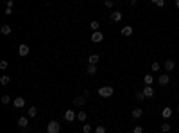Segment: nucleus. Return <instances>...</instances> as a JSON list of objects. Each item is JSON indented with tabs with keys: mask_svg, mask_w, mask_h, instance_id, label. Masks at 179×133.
I'll list each match as a JSON object with an SVG mask.
<instances>
[{
	"mask_svg": "<svg viewBox=\"0 0 179 133\" xmlns=\"http://www.w3.org/2000/svg\"><path fill=\"white\" fill-rule=\"evenodd\" d=\"M156 6H158V7H165V0H160V2H158Z\"/></svg>",
	"mask_w": 179,
	"mask_h": 133,
	"instance_id": "32",
	"label": "nucleus"
},
{
	"mask_svg": "<svg viewBox=\"0 0 179 133\" xmlns=\"http://www.w3.org/2000/svg\"><path fill=\"white\" fill-rule=\"evenodd\" d=\"M95 133H106V128H104V126H97V128H95Z\"/></svg>",
	"mask_w": 179,
	"mask_h": 133,
	"instance_id": "28",
	"label": "nucleus"
},
{
	"mask_svg": "<svg viewBox=\"0 0 179 133\" xmlns=\"http://www.w3.org/2000/svg\"><path fill=\"white\" fill-rule=\"evenodd\" d=\"M131 115H133V119H140V117L143 115V110H140V108H134V110L131 111Z\"/></svg>",
	"mask_w": 179,
	"mask_h": 133,
	"instance_id": "14",
	"label": "nucleus"
},
{
	"mask_svg": "<svg viewBox=\"0 0 179 133\" xmlns=\"http://www.w3.org/2000/svg\"><path fill=\"white\" fill-rule=\"evenodd\" d=\"M0 33H2V34H11V25H7V24H4L2 27H0Z\"/></svg>",
	"mask_w": 179,
	"mask_h": 133,
	"instance_id": "18",
	"label": "nucleus"
},
{
	"mask_svg": "<svg viewBox=\"0 0 179 133\" xmlns=\"http://www.w3.org/2000/svg\"><path fill=\"white\" fill-rule=\"evenodd\" d=\"M9 81H11V77H9V76H2V77H0V83H2V85H7Z\"/></svg>",
	"mask_w": 179,
	"mask_h": 133,
	"instance_id": "25",
	"label": "nucleus"
},
{
	"mask_svg": "<svg viewBox=\"0 0 179 133\" xmlns=\"http://www.w3.org/2000/svg\"><path fill=\"white\" fill-rule=\"evenodd\" d=\"M158 83H160L161 86H167L168 83H170V77H168V74H161L160 77H158Z\"/></svg>",
	"mask_w": 179,
	"mask_h": 133,
	"instance_id": "6",
	"label": "nucleus"
},
{
	"mask_svg": "<svg viewBox=\"0 0 179 133\" xmlns=\"http://www.w3.org/2000/svg\"><path fill=\"white\" fill-rule=\"evenodd\" d=\"M11 13H13V9H11V7H6V15L9 16V15H11Z\"/></svg>",
	"mask_w": 179,
	"mask_h": 133,
	"instance_id": "33",
	"label": "nucleus"
},
{
	"mask_svg": "<svg viewBox=\"0 0 179 133\" xmlns=\"http://www.w3.org/2000/svg\"><path fill=\"white\" fill-rule=\"evenodd\" d=\"M163 67H165V70H167V72H172V70L176 68V61H174V59H167Z\"/></svg>",
	"mask_w": 179,
	"mask_h": 133,
	"instance_id": "7",
	"label": "nucleus"
},
{
	"mask_svg": "<svg viewBox=\"0 0 179 133\" xmlns=\"http://www.w3.org/2000/svg\"><path fill=\"white\" fill-rule=\"evenodd\" d=\"M104 40V34L100 33V31H93V34H91V42L93 43H100Z\"/></svg>",
	"mask_w": 179,
	"mask_h": 133,
	"instance_id": "3",
	"label": "nucleus"
},
{
	"mask_svg": "<svg viewBox=\"0 0 179 133\" xmlns=\"http://www.w3.org/2000/svg\"><path fill=\"white\" fill-rule=\"evenodd\" d=\"M90 27H91L93 31H99V27H100V24L97 22V20H93V22H90Z\"/></svg>",
	"mask_w": 179,
	"mask_h": 133,
	"instance_id": "22",
	"label": "nucleus"
},
{
	"mask_svg": "<svg viewBox=\"0 0 179 133\" xmlns=\"http://www.w3.org/2000/svg\"><path fill=\"white\" fill-rule=\"evenodd\" d=\"M151 2H152V4H158V2H160V0H151Z\"/></svg>",
	"mask_w": 179,
	"mask_h": 133,
	"instance_id": "36",
	"label": "nucleus"
},
{
	"mask_svg": "<svg viewBox=\"0 0 179 133\" xmlns=\"http://www.w3.org/2000/svg\"><path fill=\"white\" fill-rule=\"evenodd\" d=\"M176 7H177V9H179V0H176Z\"/></svg>",
	"mask_w": 179,
	"mask_h": 133,
	"instance_id": "35",
	"label": "nucleus"
},
{
	"mask_svg": "<svg viewBox=\"0 0 179 133\" xmlns=\"http://www.w3.org/2000/svg\"><path fill=\"white\" fill-rule=\"evenodd\" d=\"M27 115H29V117H36V115H38V108H36V106H30V108L27 110Z\"/></svg>",
	"mask_w": 179,
	"mask_h": 133,
	"instance_id": "19",
	"label": "nucleus"
},
{
	"mask_svg": "<svg viewBox=\"0 0 179 133\" xmlns=\"http://www.w3.org/2000/svg\"><path fill=\"white\" fill-rule=\"evenodd\" d=\"M172 114H174V110H172L170 106H167V108H163V110H161V117H163V119H170V117H172Z\"/></svg>",
	"mask_w": 179,
	"mask_h": 133,
	"instance_id": "8",
	"label": "nucleus"
},
{
	"mask_svg": "<svg viewBox=\"0 0 179 133\" xmlns=\"http://www.w3.org/2000/svg\"><path fill=\"white\" fill-rule=\"evenodd\" d=\"M73 104H75V106H84V104H86V97H84V95L75 97V99H73Z\"/></svg>",
	"mask_w": 179,
	"mask_h": 133,
	"instance_id": "9",
	"label": "nucleus"
},
{
	"mask_svg": "<svg viewBox=\"0 0 179 133\" xmlns=\"http://www.w3.org/2000/svg\"><path fill=\"white\" fill-rule=\"evenodd\" d=\"M120 33H122L124 36H131V34H133V27H131V25H125V27H122Z\"/></svg>",
	"mask_w": 179,
	"mask_h": 133,
	"instance_id": "13",
	"label": "nucleus"
},
{
	"mask_svg": "<svg viewBox=\"0 0 179 133\" xmlns=\"http://www.w3.org/2000/svg\"><path fill=\"white\" fill-rule=\"evenodd\" d=\"M106 6H108V7H113V0H106Z\"/></svg>",
	"mask_w": 179,
	"mask_h": 133,
	"instance_id": "34",
	"label": "nucleus"
},
{
	"mask_svg": "<svg viewBox=\"0 0 179 133\" xmlns=\"http://www.w3.org/2000/svg\"><path fill=\"white\" fill-rule=\"evenodd\" d=\"M136 99H138V101H143V99H145V95H143V92H138V94H136Z\"/></svg>",
	"mask_w": 179,
	"mask_h": 133,
	"instance_id": "30",
	"label": "nucleus"
},
{
	"mask_svg": "<svg viewBox=\"0 0 179 133\" xmlns=\"http://www.w3.org/2000/svg\"><path fill=\"white\" fill-rule=\"evenodd\" d=\"M59 131H61V126L57 120H50L47 124V133H59Z\"/></svg>",
	"mask_w": 179,
	"mask_h": 133,
	"instance_id": "1",
	"label": "nucleus"
},
{
	"mask_svg": "<svg viewBox=\"0 0 179 133\" xmlns=\"http://www.w3.org/2000/svg\"><path fill=\"white\" fill-rule=\"evenodd\" d=\"M143 83H145V85H149V86H151V85L154 83V77H152L151 74H147V76L143 77Z\"/></svg>",
	"mask_w": 179,
	"mask_h": 133,
	"instance_id": "20",
	"label": "nucleus"
},
{
	"mask_svg": "<svg viewBox=\"0 0 179 133\" xmlns=\"http://www.w3.org/2000/svg\"><path fill=\"white\" fill-rule=\"evenodd\" d=\"M133 133H143V128H142V126H134Z\"/></svg>",
	"mask_w": 179,
	"mask_h": 133,
	"instance_id": "29",
	"label": "nucleus"
},
{
	"mask_svg": "<svg viewBox=\"0 0 179 133\" xmlns=\"http://www.w3.org/2000/svg\"><path fill=\"white\" fill-rule=\"evenodd\" d=\"M7 67H9V63H7L6 59H2V61H0V68H2V70H6Z\"/></svg>",
	"mask_w": 179,
	"mask_h": 133,
	"instance_id": "27",
	"label": "nucleus"
},
{
	"mask_svg": "<svg viewBox=\"0 0 179 133\" xmlns=\"http://www.w3.org/2000/svg\"><path fill=\"white\" fill-rule=\"evenodd\" d=\"M177 111H179V106H177Z\"/></svg>",
	"mask_w": 179,
	"mask_h": 133,
	"instance_id": "37",
	"label": "nucleus"
},
{
	"mask_svg": "<svg viewBox=\"0 0 179 133\" xmlns=\"http://www.w3.org/2000/svg\"><path fill=\"white\" fill-rule=\"evenodd\" d=\"M161 131L168 133V131H170V124H168V122H163V124H161Z\"/></svg>",
	"mask_w": 179,
	"mask_h": 133,
	"instance_id": "23",
	"label": "nucleus"
},
{
	"mask_svg": "<svg viewBox=\"0 0 179 133\" xmlns=\"http://www.w3.org/2000/svg\"><path fill=\"white\" fill-rule=\"evenodd\" d=\"M77 119V114L73 110H66L65 111V120H68V122H72V120H75Z\"/></svg>",
	"mask_w": 179,
	"mask_h": 133,
	"instance_id": "5",
	"label": "nucleus"
},
{
	"mask_svg": "<svg viewBox=\"0 0 179 133\" xmlns=\"http://www.w3.org/2000/svg\"><path fill=\"white\" fill-rule=\"evenodd\" d=\"M111 20H113V22H120V20H122V13L120 11H113L111 13Z\"/></svg>",
	"mask_w": 179,
	"mask_h": 133,
	"instance_id": "17",
	"label": "nucleus"
},
{
	"mask_svg": "<svg viewBox=\"0 0 179 133\" xmlns=\"http://www.w3.org/2000/svg\"><path fill=\"white\" fill-rule=\"evenodd\" d=\"M151 68H152V72H158V70H160V68H161V65H160V63H158V61H154V63L151 65Z\"/></svg>",
	"mask_w": 179,
	"mask_h": 133,
	"instance_id": "24",
	"label": "nucleus"
},
{
	"mask_svg": "<svg viewBox=\"0 0 179 133\" xmlns=\"http://www.w3.org/2000/svg\"><path fill=\"white\" fill-rule=\"evenodd\" d=\"M86 74H88V76H95V74H97V65H90V63H88Z\"/></svg>",
	"mask_w": 179,
	"mask_h": 133,
	"instance_id": "12",
	"label": "nucleus"
},
{
	"mask_svg": "<svg viewBox=\"0 0 179 133\" xmlns=\"http://www.w3.org/2000/svg\"><path fill=\"white\" fill-rule=\"evenodd\" d=\"M13 104H15V108H23V106H25V99H23V97H16V99L13 101Z\"/></svg>",
	"mask_w": 179,
	"mask_h": 133,
	"instance_id": "11",
	"label": "nucleus"
},
{
	"mask_svg": "<svg viewBox=\"0 0 179 133\" xmlns=\"http://www.w3.org/2000/svg\"><path fill=\"white\" fill-rule=\"evenodd\" d=\"M113 92H115L113 86H100V88H99V95L106 99V97H111V95H113Z\"/></svg>",
	"mask_w": 179,
	"mask_h": 133,
	"instance_id": "2",
	"label": "nucleus"
},
{
	"mask_svg": "<svg viewBox=\"0 0 179 133\" xmlns=\"http://www.w3.org/2000/svg\"><path fill=\"white\" fill-rule=\"evenodd\" d=\"M29 52H30V49H29V45L22 43V45L18 47V54H20V56H23V58H25V56H29Z\"/></svg>",
	"mask_w": 179,
	"mask_h": 133,
	"instance_id": "4",
	"label": "nucleus"
},
{
	"mask_svg": "<svg viewBox=\"0 0 179 133\" xmlns=\"http://www.w3.org/2000/svg\"><path fill=\"white\" fill-rule=\"evenodd\" d=\"M9 101H11V99H9V95H2V103H4V104H9Z\"/></svg>",
	"mask_w": 179,
	"mask_h": 133,
	"instance_id": "31",
	"label": "nucleus"
},
{
	"mask_svg": "<svg viewBox=\"0 0 179 133\" xmlns=\"http://www.w3.org/2000/svg\"><path fill=\"white\" fill-rule=\"evenodd\" d=\"M82 131H84V133H91V131H93V128H91L90 124H84V126H82Z\"/></svg>",
	"mask_w": 179,
	"mask_h": 133,
	"instance_id": "26",
	"label": "nucleus"
},
{
	"mask_svg": "<svg viewBox=\"0 0 179 133\" xmlns=\"http://www.w3.org/2000/svg\"><path fill=\"white\" fill-rule=\"evenodd\" d=\"M142 92H143L145 97H154V90H152V86H149V85H145V88H143Z\"/></svg>",
	"mask_w": 179,
	"mask_h": 133,
	"instance_id": "10",
	"label": "nucleus"
},
{
	"mask_svg": "<svg viewBox=\"0 0 179 133\" xmlns=\"http://www.w3.org/2000/svg\"><path fill=\"white\" fill-rule=\"evenodd\" d=\"M77 119H79L81 122H84V120H86V119H88V115H86V111H84V110H81V111H79V114H77Z\"/></svg>",
	"mask_w": 179,
	"mask_h": 133,
	"instance_id": "21",
	"label": "nucleus"
},
{
	"mask_svg": "<svg viewBox=\"0 0 179 133\" xmlns=\"http://www.w3.org/2000/svg\"><path fill=\"white\" fill-rule=\"evenodd\" d=\"M99 59H100V58H99V54H91V56L88 58V63H90V65H97V63H99Z\"/></svg>",
	"mask_w": 179,
	"mask_h": 133,
	"instance_id": "15",
	"label": "nucleus"
},
{
	"mask_svg": "<svg viewBox=\"0 0 179 133\" xmlns=\"http://www.w3.org/2000/svg\"><path fill=\"white\" fill-rule=\"evenodd\" d=\"M18 126H20V128H27V126H29V119H27V117H20V119H18Z\"/></svg>",
	"mask_w": 179,
	"mask_h": 133,
	"instance_id": "16",
	"label": "nucleus"
}]
</instances>
